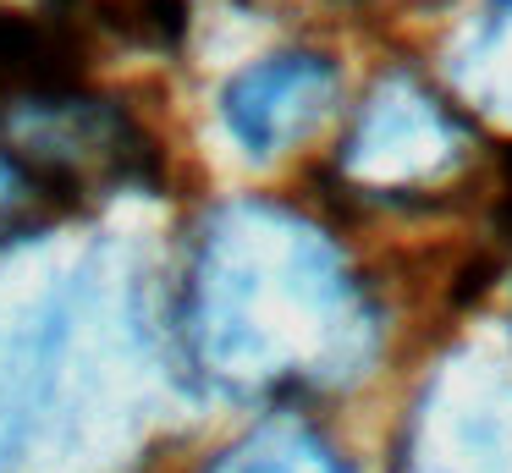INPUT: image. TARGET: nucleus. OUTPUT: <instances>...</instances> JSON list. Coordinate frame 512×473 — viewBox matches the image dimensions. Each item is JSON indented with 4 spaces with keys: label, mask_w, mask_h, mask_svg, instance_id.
Wrapping results in <instances>:
<instances>
[{
    "label": "nucleus",
    "mask_w": 512,
    "mask_h": 473,
    "mask_svg": "<svg viewBox=\"0 0 512 473\" xmlns=\"http://www.w3.org/2000/svg\"><path fill=\"white\" fill-rule=\"evenodd\" d=\"M0 154L28 176V187H111L144 171V138L105 99L72 83L0 99Z\"/></svg>",
    "instance_id": "3"
},
{
    "label": "nucleus",
    "mask_w": 512,
    "mask_h": 473,
    "mask_svg": "<svg viewBox=\"0 0 512 473\" xmlns=\"http://www.w3.org/2000/svg\"><path fill=\"white\" fill-rule=\"evenodd\" d=\"M463 143L468 138L452 105H441L424 83L397 72L364 99L353 132H347L342 171L353 176L358 193L408 198L452 176L463 160Z\"/></svg>",
    "instance_id": "4"
},
{
    "label": "nucleus",
    "mask_w": 512,
    "mask_h": 473,
    "mask_svg": "<svg viewBox=\"0 0 512 473\" xmlns=\"http://www.w3.org/2000/svg\"><path fill=\"white\" fill-rule=\"evenodd\" d=\"M375 308L342 248L281 204H226L204 220L182 286L193 369L232 396L342 385L375 358Z\"/></svg>",
    "instance_id": "2"
},
{
    "label": "nucleus",
    "mask_w": 512,
    "mask_h": 473,
    "mask_svg": "<svg viewBox=\"0 0 512 473\" xmlns=\"http://www.w3.org/2000/svg\"><path fill=\"white\" fill-rule=\"evenodd\" d=\"M452 83L468 105L512 127V0H490L485 17L457 39Z\"/></svg>",
    "instance_id": "7"
},
{
    "label": "nucleus",
    "mask_w": 512,
    "mask_h": 473,
    "mask_svg": "<svg viewBox=\"0 0 512 473\" xmlns=\"http://www.w3.org/2000/svg\"><path fill=\"white\" fill-rule=\"evenodd\" d=\"M210 473H347L342 457L331 451V440H320L298 418H276L259 424L254 435H243L232 451L210 462Z\"/></svg>",
    "instance_id": "8"
},
{
    "label": "nucleus",
    "mask_w": 512,
    "mask_h": 473,
    "mask_svg": "<svg viewBox=\"0 0 512 473\" xmlns=\"http://www.w3.org/2000/svg\"><path fill=\"white\" fill-rule=\"evenodd\" d=\"M413 473H512V374L446 369L424 402Z\"/></svg>",
    "instance_id": "5"
},
{
    "label": "nucleus",
    "mask_w": 512,
    "mask_h": 473,
    "mask_svg": "<svg viewBox=\"0 0 512 473\" xmlns=\"http://www.w3.org/2000/svg\"><path fill=\"white\" fill-rule=\"evenodd\" d=\"M149 281L122 248L0 264V473L105 462L155 396Z\"/></svg>",
    "instance_id": "1"
},
{
    "label": "nucleus",
    "mask_w": 512,
    "mask_h": 473,
    "mask_svg": "<svg viewBox=\"0 0 512 473\" xmlns=\"http://www.w3.org/2000/svg\"><path fill=\"white\" fill-rule=\"evenodd\" d=\"M336 105V66L314 50H281L243 66L221 88L226 132L243 143L254 160L303 143Z\"/></svg>",
    "instance_id": "6"
}]
</instances>
